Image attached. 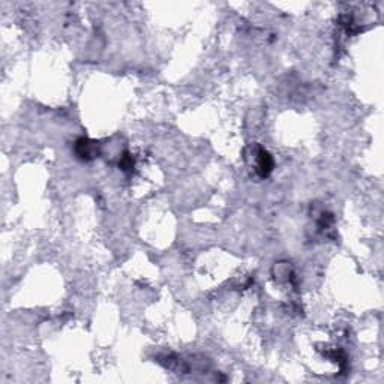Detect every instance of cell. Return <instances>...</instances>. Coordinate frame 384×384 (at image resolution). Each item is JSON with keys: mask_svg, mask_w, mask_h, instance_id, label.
Returning <instances> with one entry per match:
<instances>
[{"mask_svg": "<svg viewBox=\"0 0 384 384\" xmlns=\"http://www.w3.org/2000/svg\"><path fill=\"white\" fill-rule=\"evenodd\" d=\"M95 150H96V146L95 143L86 140V138H80L77 141V153L81 156V158H93L95 155Z\"/></svg>", "mask_w": 384, "mask_h": 384, "instance_id": "6da1fadb", "label": "cell"}]
</instances>
